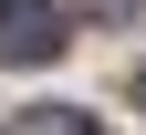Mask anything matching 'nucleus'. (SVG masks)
Instances as JSON below:
<instances>
[{
    "mask_svg": "<svg viewBox=\"0 0 146 135\" xmlns=\"http://www.w3.org/2000/svg\"><path fill=\"white\" fill-rule=\"evenodd\" d=\"M63 52V11L52 0H0V63H52Z\"/></svg>",
    "mask_w": 146,
    "mask_h": 135,
    "instance_id": "f257e3e1",
    "label": "nucleus"
},
{
    "mask_svg": "<svg viewBox=\"0 0 146 135\" xmlns=\"http://www.w3.org/2000/svg\"><path fill=\"white\" fill-rule=\"evenodd\" d=\"M21 135H104V125H94V114H73V104H52V114H31Z\"/></svg>",
    "mask_w": 146,
    "mask_h": 135,
    "instance_id": "f03ea898",
    "label": "nucleus"
},
{
    "mask_svg": "<svg viewBox=\"0 0 146 135\" xmlns=\"http://www.w3.org/2000/svg\"><path fill=\"white\" fill-rule=\"evenodd\" d=\"M136 94H146V73H136Z\"/></svg>",
    "mask_w": 146,
    "mask_h": 135,
    "instance_id": "7ed1b4c3",
    "label": "nucleus"
}]
</instances>
